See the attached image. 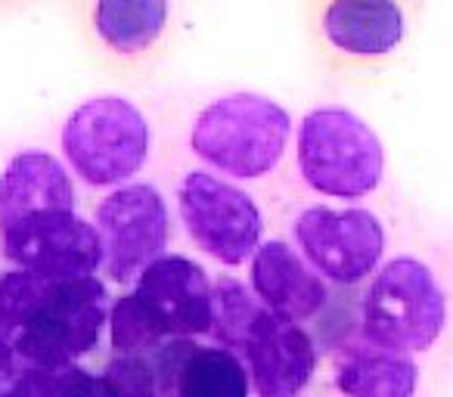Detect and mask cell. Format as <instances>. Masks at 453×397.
Returning a JSON list of instances; mask_svg holds the SVG:
<instances>
[{"label": "cell", "instance_id": "6da1fadb", "mask_svg": "<svg viewBox=\"0 0 453 397\" xmlns=\"http://www.w3.org/2000/svg\"><path fill=\"white\" fill-rule=\"evenodd\" d=\"M109 323L106 286L90 277L10 271L0 279V357L22 370H57L100 345Z\"/></svg>", "mask_w": 453, "mask_h": 397}, {"label": "cell", "instance_id": "7a4b0ae2", "mask_svg": "<svg viewBox=\"0 0 453 397\" xmlns=\"http://www.w3.org/2000/svg\"><path fill=\"white\" fill-rule=\"evenodd\" d=\"M211 329L208 273L183 255H162L137 277L127 295L109 308L115 354L150 357L168 339H193Z\"/></svg>", "mask_w": 453, "mask_h": 397}, {"label": "cell", "instance_id": "3957f363", "mask_svg": "<svg viewBox=\"0 0 453 397\" xmlns=\"http://www.w3.org/2000/svg\"><path fill=\"white\" fill-rule=\"evenodd\" d=\"M289 134L292 121L283 106L258 94H230L202 109L189 143L211 168L255 180L280 164Z\"/></svg>", "mask_w": 453, "mask_h": 397}, {"label": "cell", "instance_id": "277c9868", "mask_svg": "<svg viewBox=\"0 0 453 397\" xmlns=\"http://www.w3.org/2000/svg\"><path fill=\"white\" fill-rule=\"evenodd\" d=\"M298 171L333 199H364L382 183V140L348 109H314L298 127Z\"/></svg>", "mask_w": 453, "mask_h": 397}, {"label": "cell", "instance_id": "5b68a950", "mask_svg": "<svg viewBox=\"0 0 453 397\" xmlns=\"http://www.w3.org/2000/svg\"><path fill=\"white\" fill-rule=\"evenodd\" d=\"M447 302L434 273L416 258H395L372 277L360 308V335L372 345L413 354L444 332Z\"/></svg>", "mask_w": 453, "mask_h": 397}, {"label": "cell", "instance_id": "8992f818", "mask_svg": "<svg viewBox=\"0 0 453 397\" xmlns=\"http://www.w3.org/2000/svg\"><path fill=\"white\" fill-rule=\"evenodd\" d=\"M63 152L90 187H115L134 177L150 152V125L134 103L96 96L72 112L63 127Z\"/></svg>", "mask_w": 453, "mask_h": 397}, {"label": "cell", "instance_id": "52a82bcc", "mask_svg": "<svg viewBox=\"0 0 453 397\" xmlns=\"http://www.w3.org/2000/svg\"><path fill=\"white\" fill-rule=\"evenodd\" d=\"M180 218L196 246L224 267L246 264L265 236V218L252 195L208 171L183 177Z\"/></svg>", "mask_w": 453, "mask_h": 397}, {"label": "cell", "instance_id": "ba28073f", "mask_svg": "<svg viewBox=\"0 0 453 397\" xmlns=\"http://www.w3.org/2000/svg\"><path fill=\"white\" fill-rule=\"evenodd\" d=\"M168 205L150 183H131L96 205V233L109 279L127 286L168 246Z\"/></svg>", "mask_w": 453, "mask_h": 397}, {"label": "cell", "instance_id": "9c48e42d", "mask_svg": "<svg viewBox=\"0 0 453 397\" xmlns=\"http://www.w3.org/2000/svg\"><path fill=\"white\" fill-rule=\"evenodd\" d=\"M296 242L308 264L335 286H357L385 255V230L366 209H304L296 221Z\"/></svg>", "mask_w": 453, "mask_h": 397}, {"label": "cell", "instance_id": "30bf717a", "mask_svg": "<svg viewBox=\"0 0 453 397\" xmlns=\"http://www.w3.org/2000/svg\"><path fill=\"white\" fill-rule=\"evenodd\" d=\"M4 255L19 271L44 277H90L103 267V246L94 224L75 211H35L0 227Z\"/></svg>", "mask_w": 453, "mask_h": 397}, {"label": "cell", "instance_id": "8fae6325", "mask_svg": "<svg viewBox=\"0 0 453 397\" xmlns=\"http://www.w3.org/2000/svg\"><path fill=\"white\" fill-rule=\"evenodd\" d=\"M242 363L258 397H298L317 370V345L298 323L261 308L242 335Z\"/></svg>", "mask_w": 453, "mask_h": 397}, {"label": "cell", "instance_id": "7c38bea8", "mask_svg": "<svg viewBox=\"0 0 453 397\" xmlns=\"http://www.w3.org/2000/svg\"><path fill=\"white\" fill-rule=\"evenodd\" d=\"M162 397H249L252 382L240 354L193 339H168L152 354Z\"/></svg>", "mask_w": 453, "mask_h": 397}, {"label": "cell", "instance_id": "4fadbf2b", "mask_svg": "<svg viewBox=\"0 0 453 397\" xmlns=\"http://www.w3.org/2000/svg\"><path fill=\"white\" fill-rule=\"evenodd\" d=\"M252 289L261 308L292 323H308L329 308V289L304 258L280 240H267L252 255Z\"/></svg>", "mask_w": 453, "mask_h": 397}, {"label": "cell", "instance_id": "5bb4252c", "mask_svg": "<svg viewBox=\"0 0 453 397\" xmlns=\"http://www.w3.org/2000/svg\"><path fill=\"white\" fill-rule=\"evenodd\" d=\"M75 211V187L65 168L47 152H22L0 177V227L35 211Z\"/></svg>", "mask_w": 453, "mask_h": 397}, {"label": "cell", "instance_id": "9a60e30c", "mask_svg": "<svg viewBox=\"0 0 453 397\" xmlns=\"http://www.w3.org/2000/svg\"><path fill=\"white\" fill-rule=\"evenodd\" d=\"M335 385L348 397H413L419 385V366L410 354L360 341L342 345L335 354Z\"/></svg>", "mask_w": 453, "mask_h": 397}, {"label": "cell", "instance_id": "2e32d148", "mask_svg": "<svg viewBox=\"0 0 453 397\" xmlns=\"http://www.w3.org/2000/svg\"><path fill=\"white\" fill-rule=\"evenodd\" d=\"M323 32L342 53L385 57L403 41V13L395 0H333Z\"/></svg>", "mask_w": 453, "mask_h": 397}, {"label": "cell", "instance_id": "e0dca14e", "mask_svg": "<svg viewBox=\"0 0 453 397\" xmlns=\"http://www.w3.org/2000/svg\"><path fill=\"white\" fill-rule=\"evenodd\" d=\"M168 22V0H96V32L112 50L140 53L158 41Z\"/></svg>", "mask_w": 453, "mask_h": 397}, {"label": "cell", "instance_id": "ac0fdd59", "mask_svg": "<svg viewBox=\"0 0 453 397\" xmlns=\"http://www.w3.org/2000/svg\"><path fill=\"white\" fill-rule=\"evenodd\" d=\"M261 310V304L255 302V295L234 277H220L211 286V329L208 332L218 339L220 347L226 351H240L242 335H246L249 323L255 320V314Z\"/></svg>", "mask_w": 453, "mask_h": 397}, {"label": "cell", "instance_id": "d6986e66", "mask_svg": "<svg viewBox=\"0 0 453 397\" xmlns=\"http://www.w3.org/2000/svg\"><path fill=\"white\" fill-rule=\"evenodd\" d=\"M16 391L22 397H115L106 376H96L78 363L57 370H22Z\"/></svg>", "mask_w": 453, "mask_h": 397}, {"label": "cell", "instance_id": "ffe728a7", "mask_svg": "<svg viewBox=\"0 0 453 397\" xmlns=\"http://www.w3.org/2000/svg\"><path fill=\"white\" fill-rule=\"evenodd\" d=\"M106 382L112 385L115 397H162L158 394V378L150 357L137 354H115L103 370Z\"/></svg>", "mask_w": 453, "mask_h": 397}, {"label": "cell", "instance_id": "44dd1931", "mask_svg": "<svg viewBox=\"0 0 453 397\" xmlns=\"http://www.w3.org/2000/svg\"><path fill=\"white\" fill-rule=\"evenodd\" d=\"M0 397H22V394H19V391L13 388V391H0Z\"/></svg>", "mask_w": 453, "mask_h": 397}]
</instances>
